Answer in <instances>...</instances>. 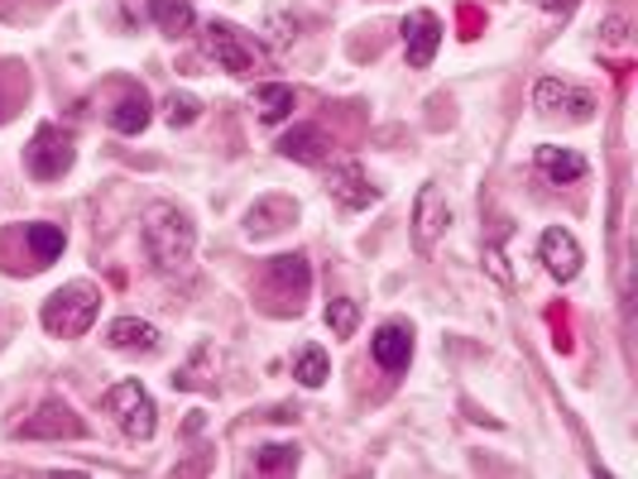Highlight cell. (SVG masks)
<instances>
[{
	"label": "cell",
	"mask_w": 638,
	"mask_h": 479,
	"mask_svg": "<svg viewBox=\"0 0 638 479\" xmlns=\"http://www.w3.org/2000/svg\"><path fill=\"white\" fill-rule=\"evenodd\" d=\"M106 413L115 417V427H121L130 441H150V437H154V427H158L154 398L144 394V388H140L135 379H125V384H115V388H111V394H106Z\"/></svg>",
	"instance_id": "obj_3"
},
{
	"label": "cell",
	"mask_w": 638,
	"mask_h": 479,
	"mask_svg": "<svg viewBox=\"0 0 638 479\" xmlns=\"http://www.w3.org/2000/svg\"><path fill=\"white\" fill-rule=\"evenodd\" d=\"M356 322H360V308L351 298H331V308H327V326H331V336H356Z\"/></svg>",
	"instance_id": "obj_22"
},
{
	"label": "cell",
	"mask_w": 638,
	"mask_h": 479,
	"mask_svg": "<svg viewBox=\"0 0 638 479\" xmlns=\"http://www.w3.org/2000/svg\"><path fill=\"white\" fill-rule=\"evenodd\" d=\"M24 244L34 250V264L43 269V264H53V259L63 254V230L39 221V226H29V230H24Z\"/></svg>",
	"instance_id": "obj_20"
},
{
	"label": "cell",
	"mask_w": 638,
	"mask_h": 479,
	"mask_svg": "<svg viewBox=\"0 0 638 479\" xmlns=\"http://www.w3.org/2000/svg\"><path fill=\"white\" fill-rule=\"evenodd\" d=\"M370 355H374V365H380V369L403 374V369H409V360H413V331L403 322H384L380 331H374V341H370Z\"/></svg>",
	"instance_id": "obj_11"
},
{
	"label": "cell",
	"mask_w": 638,
	"mask_h": 479,
	"mask_svg": "<svg viewBox=\"0 0 638 479\" xmlns=\"http://www.w3.org/2000/svg\"><path fill=\"white\" fill-rule=\"evenodd\" d=\"M111 125L121 129V135H140V129L150 125V101H144V92H125L121 101H115Z\"/></svg>",
	"instance_id": "obj_18"
},
{
	"label": "cell",
	"mask_w": 638,
	"mask_h": 479,
	"mask_svg": "<svg viewBox=\"0 0 638 479\" xmlns=\"http://www.w3.org/2000/svg\"><path fill=\"white\" fill-rule=\"evenodd\" d=\"M14 437H24V441H63L68 437L72 441V437H82V423L68 403H43L34 417L14 423Z\"/></svg>",
	"instance_id": "obj_6"
},
{
	"label": "cell",
	"mask_w": 638,
	"mask_h": 479,
	"mask_svg": "<svg viewBox=\"0 0 638 479\" xmlns=\"http://www.w3.org/2000/svg\"><path fill=\"white\" fill-rule=\"evenodd\" d=\"M533 6H538V10H547V14H567V10L576 6V0H533Z\"/></svg>",
	"instance_id": "obj_29"
},
{
	"label": "cell",
	"mask_w": 638,
	"mask_h": 479,
	"mask_svg": "<svg viewBox=\"0 0 638 479\" xmlns=\"http://www.w3.org/2000/svg\"><path fill=\"white\" fill-rule=\"evenodd\" d=\"M193 244H197V230L178 207L158 201V207L144 211V254H150V264L158 273H187Z\"/></svg>",
	"instance_id": "obj_1"
},
{
	"label": "cell",
	"mask_w": 638,
	"mask_h": 479,
	"mask_svg": "<svg viewBox=\"0 0 638 479\" xmlns=\"http://www.w3.org/2000/svg\"><path fill=\"white\" fill-rule=\"evenodd\" d=\"M538 168H543V178L557 187H572L586 178V158L576 149H557V144H543L538 149Z\"/></svg>",
	"instance_id": "obj_15"
},
{
	"label": "cell",
	"mask_w": 638,
	"mask_h": 479,
	"mask_svg": "<svg viewBox=\"0 0 638 479\" xmlns=\"http://www.w3.org/2000/svg\"><path fill=\"white\" fill-rule=\"evenodd\" d=\"M446 226H452L446 192H442L438 183H428L423 192H418V207H413V244H418V254H432V250H438V240L446 236Z\"/></svg>",
	"instance_id": "obj_4"
},
{
	"label": "cell",
	"mask_w": 638,
	"mask_h": 479,
	"mask_svg": "<svg viewBox=\"0 0 638 479\" xmlns=\"http://www.w3.org/2000/svg\"><path fill=\"white\" fill-rule=\"evenodd\" d=\"M168 125L173 129H183V125H193L197 121V115H202V101L197 96H168Z\"/></svg>",
	"instance_id": "obj_25"
},
{
	"label": "cell",
	"mask_w": 638,
	"mask_h": 479,
	"mask_svg": "<svg viewBox=\"0 0 638 479\" xmlns=\"http://www.w3.org/2000/svg\"><path fill=\"white\" fill-rule=\"evenodd\" d=\"M279 211H294V207H288V201H259V207H250V221H245L250 236H269V230L279 226V221H269V216H279Z\"/></svg>",
	"instance_id": "obj_24"
},
{
	"label": "cell",
	"mask_w": 638,
	"mask_h": 479,
	"mask_svg": "<svg viewBox=\"0 0 638 479\" xmlns=\"http://www.w3.org/2000/svg\"><path fill=\"white\" fill-rule=\"evenodd\" d=\"M24 164H29V173H34L39 183L63 178V173L72 168V139L63 135V129H53V125H39V135H34V144H29Z\"/></svg>",
	"instance_id": "obj_5"
},
{
	"label": "cell",
	"mask_w": 638,
	"mask_h": 479,
	"mask_svg": "<svg viewBox=\"0 0 638 479\" xmlns=\"http://www.w3.org/2000/svg\"><path fill=\"white\" fill-rule=\"evenodd\" d=\"M399 29H403V53H409V67H428L432 58H438V43H442V20L432 10H413Z\"/></svg>",
	"instance_id": "obj_10"
},
{
	"label": "cell",
	"mask_w": 638,
	"mask_h": 479,
	"mask_svg": "<svg viewBox=\"0 0 638 479\" xmlns=\"http://www.w3.org/2000/svg\"><path fill=\"white\" fill-rule=\"evenodd\" d=\"M327 192L341 201L346 211H366L374 197V187L366 183V173H360V164H341V168H331V178H327Z\"/></svg>",
	"instance_id": "obj_12"
},
{
	"label": "cell",
	"mask_w": 638,
	"mask_h": 479,
	"mask_svg": "<svg viewBox=\"0 0 638 479\" xmlns=\"http://www.w3.org/2000/svg\"><path fill=\"white\" fill-rule=\"evenodd\" d=\"M294 374H298V384H302V388H322V384H327V374H331L322 345H308V351H298Z\"/></svg>",
	"instance_id": "obj_21"
},
{
	"label": "cell",
	"mask_w": 638,
	"mask_h": 479,
	"mask_svg": "<svg viewBox=\"0 0 638 479\" xmlns=\"http://www.w3.org/2000/svg\"><path fill=\"white\" fill-rule=\"evenodd\" d=\"M481 29H485V14L475 6H461V39H481Z\"/></svg>",
	"instance_id": "obj_26"
},
{
	"label": "cell",
	"mask_w": 638,
	"mask_h": 479,
	"mask_svg": "<svg viewBox=\"0 0 638 479\" xmlns=\"http://www.w3.org/2000/svg\"><path fill=\"white\" fill-rule=\"evenodd\" d=\"M538 259H543V269L553 273L557 283H572L576 273H582V244H576L572 230H543V240H538Z\"/></svg>",
	"instance_id": "obj_9"
},
{
	"label": "cell",
	"mask_w": 638,
	"mask_h": 479,
	"mask_svg": "<svg viewBox=\"0 0 638 479\" xmlns=\"http://www.w3.org/2000/svg\"><path fill=\"white\" fill-rule=\"evenodd\" d=\"M605 39H610V43H625V20H605Z\"/></svg>",
	"instance_id": "obj_30"
},
{
	"label": "cell",
	"mask_w": 638,
	"mask_h": 479,
	"mask_svg": "<svg viewBox=\"0 0 638 479\" xmlns=\"http://www.w3.org/2000/svg\"><path fill=\"white\" fill-rule=\"evenodd\" d=\"M6 115H10V111H6V106H0V121H6Z\"/></svg>",
	"instance_id": "obj_31"
},
{
	"label": "cell",
	"mask_w": 638,
	"mask_h": 479,
	"mask_svg": "<svg viewBox=\"0 0 638 479\" xmlns=\"http://www.w3.org/2000/svg\"><path fill=\"white\" fill-rule=\"evenodd\" d=\"M101 312V293L92 283H68L43 302V331L49 336H82Z\"/></svg>",
	"instance_id": "obj_2"
},
{
	"label": "cell",
	"mask_w": 638,
	"mask_h": 479,
	"mask_svg": "<svg viewBox=\"0 0 638 479\" xmlns=\"http://www.w3.org/2000/svg\"><path fill=\"white\" fill-rule=\"evenodd\" d=\"M202 39H207V53L216 58V67L236 72V77H240V72H250V67H255V43H245L236 24L212 20V24H207V34H202Z\"/></svg>",
	"instance_id": "obj_8"
},
{
	"label": "cell",
	"mask_w": 638,
	"mask_h": 479,
	"mask_svg": "<svg viewBox=\"0 0 638 479\" xmlns=\"http://www.w3.org/2000/svg\"><path fill=\"white\" fill-rule=\"evenodd\" d=\"M533 101H538L547 115H562V111H567L572 121H590V115H596V96H590L586 86L562 82V77H543L538 86H533Z\"/></svg>",
	"instance_id": "obj_7"
},
{
	"label": "cell",
	"mask_w": 638,
	"mask_h": 479,
	"mask_svg": "<svg viewBox=\"0 0 638 479\" xmlns=\"http://www.w3.org/2000/svg\"><path fill=\"white\" fill-rule=\"evenodd\" d=\"M547 322L557 326V336H553V341H557V351H562V355H572V336H567V312H562V308H553V312H547Z\"/></svg>",
	"instance_id": "obj_27"
},
{
	"label": "cell",
	"mask_w": 638,
	"mask_h": 479,
	"mask_svg": "<svg viewBox=\"0 0 638 479\" xmlns=\"http://www.w3.org/2000/svg\"><path fill=\"white\" fill-rule=\"evenodd\" d=\"M106 341H111V351H125V355H154L158 351V331L150 322H140V316H115L106 326Z\"/></svg>",
	"instance_id": "obj_13"
},
{
	"label": "cell",
	"mask_w": 638,
	"mask_h": 479,
	"mask_svg": "<svg viewBox=\"0 0 638 479\" xmlns=\"http://www.w3.org/2000/svg\"><path fill=\"white\" fill-rule=\"evenodd\" d=\"M485 264H490V273H495V279H500L504 288H510V283H514V273H510V269H504V254H500V244H490V250H485Z\"/></svg>",
	"instance_id": "obj_28"
},
{
	"label": "cell",
	"mask_w": 638,
	"mask_h": 479,
	"mask_svg": "<svg viewBox=\"0 0 638 479\" xmlns=\"http://www.w3.org/2000/svg\"><path fill=\"white\" fill-rule=\"evenodd\" d=\"M327 135L317 125H298V129H288V135L279 139V154L284 158H294V164H322L327 158Z\"/></svg>",
	"instance_id": "obj_16"
},
{
	"label": "cell",
	"mask_w": 638,
	"mask_h": 479,
	"mask_svg": "<svg viewBox=\"0 0 638 479\" xmlns=\"http://www.w3.org/2000/svg\"><path fill=\"white\" fill-rule=\"evenodd\" d=\"M298 466V451L294 446H284V441H274L265 446V451L255 456V470H265V475H279V470H294Z\"/></svg>",
	"instance_id": "obj_23"
},
{
	"label": "cell",
	"mask_w": 638,
	"mask_h": 479,
	"mask_svg": "<svg viewBox=\"0 0 638 479\" xmlns=\"http://www.w3.org/2000/svg\"><path fill=\"white\" fill-rule=\"evenodd\" d=\"M269 288H279V293L294 298V308H298V298L312 288L308 259H302V254H279V259H269Z\"/></svg>",
	"instance_id": "obj_14"
},
{
	"label": "cell",
	"mask_w": 638,
	"mask_h": 479,
	"mask_svg": "<svg viewBox=\"0 0 638 479\" xmlns=\"http://www.w3.org/2000/svg\"><path fill=\"white\" fill-rule=\"evenodd\" d=\"M150 10H154V24L173 39H183L193 29V6L187 0H150Z\"/></svg>",
	"instance_id": "obj_19"
},
{
	"label": "cell",
	"mask_w": 638,
	"mask_h": 479,
	"mask_svg": "<svg viewBox=\"0 0 638 479\" xmlns=\"http://www.w3.org/2000/svg\"><path fill=\"white\" fill-rule=\"evenodd\" d=\"M255 106H259V121H265V125H279V121H288V115H294L298 96H294V86L269 82V86H259V92H255Z\"/></svg>",
	"instance_id": "obj_17"
}]
</instances>
